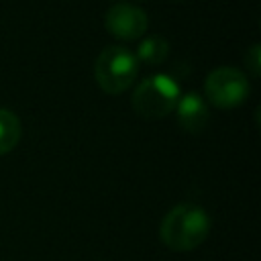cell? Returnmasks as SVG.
I'll use <instances>...</instances> for the list:
<instances>
[{"label":"cell","instance_id":"277c9868","mask_svg":"<svg viewBox=\"0 0 261 261\" xmlns=\"http://www.w3.org/2000/svg\"><path fill=\"white\" fill-rule=\"evenodd\" d=\"M204 90L206 96L212 104L220 106V108H230L241 104L249 92H251V84L249 77L245 75V71L237 69V67H216L206 75L204 82Z\"/></svg>","mask_w":261,"mask_h":261},{"label":"cell","instance_id":"7a4b0ae2","mask_svg":"<svg viewBox=\"0 0 261 261\" xmlns=\"http://www.w3.org/2000/svg\"><path fill=\"white\" fill-rule=\"evenodd\" d=\"M139 73L137 55L124 45H110L100 51L94 63L98 86L108 94H120L135 82Z\"/></svg>","mask_w":261,"mask_h":261},{"label":"cell","instance_id":"3957f363","mask_svg":"<svg viewBox=\"0 0 261 261\" xmlns=\"http://www.w3.org/2000/svg\"><path fill=\"white\" fill-rule=\"evenodd\" d=\"M179 96H181L179 86L171 75L153 73L137 84L130 104L141 116L159 118V116L169 114L175 108Z\"/></svg>","mask_w":261,"mask_h":261},{"label":"cell","instance_id":"8992f818","mask_svg":"<svg viewBox=\"0 0 261 261\" xmlns=\"http://www.w3.org/2000/svg\"><path fill=\"white\" fill-rule=\"evenodd\" d=\"M175 112H177V122L190 133L202 130L210 118L208 104L198 92H186L184 96H179L175 104Z\"/></svg>","mask_w":261,"mask_h":261},{"label":"cell","instance_id":"52a82bcc","mask_svg":"<svg viewBox=\"0 0 261 261\" xmlns=\"http://www.w3.org/2000/svg\"><path fill=\"white\" fill-rule=\"evenodd\" d=\"M20 141V120L14 112L0 108V155L12 151Z\"/></svg>","mask_w":261,"mask_h":261},{"label":"cell","instance_id":"9c48e42d","mask_svg":"<svg viewBox=\"0 0 261 261\" xmlns=\"http://www.w3.org/2000/svg\"><path fill=\"white\" fill-rule=\"evenodd\" d=\"M261 49H259V43H253L247 51H245V67L249 69V73L253 77H257L261 73Z\"/></svg>","mask_w":261,"mask_h":261},{"label":"cell","instance_id":"6da1fadb","mask_svg":"<svg viewBox=\"0 0 261 261\" xmlns=\"http://www.w3.org/2000/svg\"><path fill=\"white\" fill-rule=\"evenodd\" d=\"M210 232V216L208 212L192 202H184L173 206L159 224L161 243L177 253L194 251L200 247Z\"/></svg>","mask_w":261,"mask_h":261},{"label":"cell","instance_id":"ba28073f","mask_svg":"<svg viewBox=\"0 0 261 261\" xmlns=\"http://www.w3.org/2000/svg\"><path fill=\"white\" fill-rule=\"evenodd\" d=\"M169 53V43L167 39L159 37V35H153V37H147L141 41L139 49H137V59H143L147 63H161Z\"/></svg>","mask_w":261,"mask_h":261},{"label":"cell","instance_id":"5b68a950","mask_svg":"<svg viewBox=\"0 0 261 261\" xmlns=\"http://www.w3.org/2000/svg\"><path fill=\"white\" fill-rule=\"evenodd\" d=\"M106 29L118 37V39H137L141 37L147 27H149V18L145 14L143 8L128 4V2H116L106 10L104 16Z\"/></svg>","mask_w":261,"mask_h":261}]
</instances>
